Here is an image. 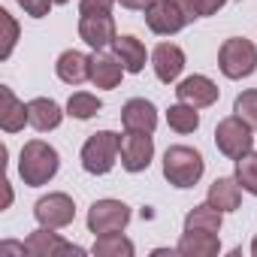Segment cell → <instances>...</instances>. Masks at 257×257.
Wrapping results in <instances>:
<instances>
[{
    "instance_id": "f1b7e54d",
    "label": "cell",
    "mask_w": 257,
    "mask_h": 257,
    "mask_svg": "<svg viewBox=\"0 0 257 257\" xmlns=\"http://www.w3.org/2000/svg\"><path fill=\"white\" fill-rule=\"evenodd\" d=\"M52 4H55V0H19V7H22L28 16H34V19H43V16H49Z\"/></svg>"
},
{
    "instance_id": "ac0fdd59",
    "label": "cell",
    "mask_w": 257,
    "mask_h": 257,
    "mask_svg": "<svg viewBox=\"0 0 257 257\" xmlns=\"http://www.w3.org/2000/svg\"><path fill=\"white\" fill-rule=\"evenodd\" d=\"M55 73H58V79L67 82V85H82L85 79H91V58L82 55V52H76V49H70V52H64V55L58 58Z\"/></svg>"
},
{
    "instance_id": "3957f363",
    "label": "cell",
    "mask_w": 257,
    "mask_h": 257,
    "mask_svg": "<svg viewBox=\"0 0 257 257\" xmlns=\"http://www.w3.org/2000/svg\"><path fill=\"white\" fill-rule=\"evenodd\" d=\"M118 155H121V137L112 131H100L82 146V167L91 176H106L115 167Z\"/></svg>"
},
{
    "instance_id": "2e32d148",
    "label": "cell",
    "mask_w": 257,
    "mask_h": 257,
    "mask_svg": "<svg viewBox=\"0 0 257 257\" xmlns=\"http://www.w3.org/2000/svg\"><path fill=\"white\" fill-rule=\"evenodd\" d=\"M127 70H124V64H121V58L118 55H103V52H97L94 58H91V82L97 85V88H118V82H121V76H124Z\"/></svg>"
},
{
    "instance_id": "7a4b0ae2",
    "label": "cell",
    "mask_w": 257,
    "mask_h": 257,
    "mask_svg": "<svg viewBox=\"0 0 257 257\" xmlns=\"http://www.w3.org/2000/svg\"><path fill=\"white\" fill-rule=\"evenodd\" d=\"M203 155L188 146H173L164 155V179L176 188H194L203 179Z\"/></svg>"
},
{
    "instance_id": "5b68a950",
    "label": "cell",
    "mask_w": 257,
    "mask_h": 257,
    "mask_svg": "<svg viewBox=\"0 0 257 257\" xmlns=\"http://www.w3.org/2000/svg\"><path fill=\"white\" fill-rule=\"evenodd\" d=\"M251 131H254V127L248 121H242L239 115H230V118L218 121V127H215V146H218V152L224 158H230V161H239L254 146V134Z\"/></svg>"
},
{
    "instance_id": "1f68e13d",
    "label": "cell",
    "mask_w": 257,
    "mask_h": 257,
    "mask_svg": "<svg viewBox=\"0 0 257 257\" xmlns=\"http://www.w3.org/2000/svg\"><path fill=\"white\" fill-rule=\"evenodd\" d=\"M176 4H179V10L185 13V19H188V22L200 19V13H197V0H176Z\"/></svg>"
},
{
    "instance_id": "484cf974",
    "label": "cell",
    "mask_w": 257,
    "mask_h": 257,
    "mask_svg": "<svg viewBox=\"0 0 257 257\" xmlns=\"http://www.w3.org/2000/svg\"><path fill=\"white\" fill-rule=\"evenodd\" d=\"M236 182L242 185V191L257 197V152H248L236 161Z\"/></svg>"
},
{
    "instance_id": "9a60e30c",
    "label": "cell",
    "mask_w": 257,
    "mask_h": 257,
    "mask_svg": "<svg viewBox=\"0 0 257 257\" xmlns=\"http://www.w3.org/2000/svg\"><path fill=\"white\" fill-rule=\"evenodd\" d=\"M28 121V106L13 94V88H0V127H4L7 134H19Z\"/></svg>"
},
{
    "instance_id": "ffe728a7",
    "label": "cell",
    "mask_w": 257,
    "mask_h": 257,
    "mask_svg": "<svg viewBox=\"0 0 257 257\" xmlns=\"http://www.w3.org/2000/svg\"><path fill=\"white\" fill-rule=\"evenodd\" d=\"M206 203H212L221 212H236L239 203H242V185L236 179H215L212 188H209V200Z\"/></svg>"
},
{
    "instance_id": "ba28073f",
    "label": "cell",
    "mask_w": 257,
    "mask_h": 257,
    "mask_svg": "<svg viewBox=\"0 0 257 257\" xmlns=\"http://www.w3.org/2000/svg\"><path fill=\"white\" fill-rule=\"evenodd\" d=\"M34 215H37V221H40L43 227L58 230V227L73 224V218H76V203H73L67 194H49V197L37 200Z\"/></svg>"
},
{
    "instance_id": "d6986e66",
    "label": "cell",
    "mask_w": 257,
    "mask_h": 257,
    "mask_svg": "<svg viewBox=\"0 0 257 257\" xmlns=\"http://www.w3.org/2000/svg\"><path fill=\"white\" fill-rule=\"evenodd\" d=\"M61 118H64V112H61V106L52 97H37V100L28 103V121H31L34 131H40V134L55 131V127L61 124Z\"/></svg>"
},
{
    "instance_id": "7402d4cb",
    "label": "cell",
    "mask_w": 257,
    "mask_h": 257,
    "mask_svg": "<svg viewBox=\"0 0 257 257\" xmlns=\"http://www.w3.org/2000/svg\"><path fill=\"white\" fill-rule=\"evenodd\" d=\"M224 212L215 209L212 203H203V206H194L188 215H185V230H203V233H218L221 230V218Z\"/></svg>"
},
{
    "instance_id": "5bb4252c",
    "label": "cell",
    "mask_w": 257,
    "mask_h": 257,
    "mask_svg": "<svg viewBox=\"0 0 257 257\" xmlns=\"http://www.w3.org/2000/svg\"><path fill=\"white\" fill-rule=\"evenodd\" d=\"M152 67H155V76H158L164 85H170V82H176L179 73L185 70V52H182L179 46H173V43H161V46L152 52Z\"/></svg>"
},
{
    "instance_id": "e575fe53",
    "label": "cell",
    "mask_w": 257,
    "mask_h": 257,
    "mask_svg": "<svg viewBox=\"0 0 257 257\" xmlns=\"http://www.w3.org/2000/svg\"><path fill=\"white\" fill-rule=\"evenodd\" d=\"M55 4H67V0H55Z\"/></svg>"
},
{
    "instance_id": "f546056e",
    "label": "cell",
    "mask_w": 257,
    "mask_h": 257,
    "mask_svg": "<svg viewBox=\"0 0 257 257\" xmlns=\"http://www.w3.org/2000/svg\"><path fill=\"white\" fill-rule=\"evenodd\" d=\"M112 10V0H79V13L82 16H103Z\"/></svg>"
},
{
    "instance_id": "4fadbf2b",
    "label": "cell",
    "mask_w": 257,
    "mask_h": 257,
    "mask_svg": "<svg viewBox=\"0 0 257 257\" xmlns=\"http://www.w3.org/2000/svg\"><path fill=\"white\" fill-rule=\"evenodd\" d=\"M121 124L127 127V131L152 134L155 127H158V109L146 97H134V100H127L124 109H121Z\"/></svg>"
},
{
    "instance_id": "836d02e7",
    "label": "cell",
    "mask_w": 257,
    "mask_h": 257,
    "mask_svg": "<svg viewBox=\"0 0 257 257\" xmlns=\"http://www.w3.org/2000/svg\"><path fill=\"white\" fill-rule=\"evenodd\" d=\"M251 254H254V257H257V239H254V242H251Z\"/></svg>"
},
{
    "instance_id": "4316f807",
    "label": "cell",
    "mask_w": 257,
    "mask_h": 257,
    "mask_svg": "<svg viewBox=\"0 0 257 257\" xmlns=\"http://www.w3.org/2000/svg\"><path fill=\"white\" fill-rule=\"evenodd\" d=\"M233 112H236L242 121H248L254 131H257V88L242 91V94L236 97V103H233Z\"/></svg>"
},
{
    "instance_id": "30bf717a",
    "label": "cell",
    "mask_w": 257,
    "mask_h": 257,
    "mask_svg": "<svg viewBox=\"0 0 257 257\" xmlns=\"http://www.w3.org/2000/svg\"><path fill=\"white\" fill-rule=\"evenodd\" d=\"M25 251L34 257H55V254H85V248L64 242L58 233H52V227H40L25 239Z\"/></svg>"
},
{
    "instance_id": "cb8c5ba5",
    "label": "cell",
    "mask_w": 257,
    "mask_h": 257,
    "mask_svg": "<svg viewBox=\"0 0 257 257\" xmlns=\"http://www.w3.org/2000/svg\"><path fill=\"white\" fill-rule=\"evenodd\" d=\"M167 124L173 127L176 134H194L197 127H200V115H197V109L194 106H188V103H176V106H170V112H167Z\"/></svg>"
},
{
    "instance_id": "e0dca14e",
    "label": "cell",
    "mask_w": 257,
    "mask_h": 257,
    "mask_svg": "<svg viewBox=\"0 0 257 257\" xmlns=\"http://www.w3.org/2000/svg\"><path fill=\"white\" fill-rule=\"evenodd\" d=\"M221 248L218 242V233H203V230H185L179 245H176V254L182 257H215Z\"/></svg>"
},
{
    "instance_id": "d4e9b609",
    "label": "cell",
    "mask_w": 257,
    "mask_h": 257,
    "mask_svg": "<svg viewBox=\"0 0 257 257\" xmlns=\"http://www.w3.org/2000/svg\"><path fill=\"white\" fill-rule=\"evenodd\" d=\"M100 109H103V103H100L94 94H88V91H76V94L67 100V115H73V118H79V121L94 118Z\"/></svg>"
},
{
    "instance_id": "44dd1931",
    "label": "cell",
    "mask_w": 257,
    "mask_h": 257,
    "mask_svg": "<svg viewBox=\"0 0 257 257\" xmlns=\"http://www.w3.org/2000/svg\"><path fill=\"white\" fill-rule=\"evenodd\" d=\"M112 46H115V55L121 58L127 73H143V67H146V46L137 37H118Z\"/></svg>"
},
{
    "instance_id": "7c38bea8",
    "label": "cell",
    "mask_w": 257,
    "mask_h": 257,
    "mask_svg": "<svg viewBox=\"0 0 257 257\" xmlns=\"http://www.w3.org/2000/svg\"><path fill=\"white\" fill-rule=\"evenodd\" d=\"M79 37L91 46V49H106V46H112L115 40H118V34H115V22H112V16L109 13H103V16H82L79 19Z\"/></svg>"
},
{
    "instance_id": "603a6c76",
    "label": "cell",
    "mask_w": 257,
    "mask_h": 257,
    "mask_svg": "<svg viewBox=\"0 0 257 257\" xmlns=\"http://www.w3.org/2000/svg\"><path fill=\"white\" fill-rule=\"evenodd\" d=\"M91 251L97 257H134V242L124 239L121 233H103V236H97Z\"/></svg>"
},
{
    "instance_id": "83f0119b",
    "label": "cell",
    "mask_w": 257,
    "mask_h": 257,
    "mask_svg": "<svg viewBox=\"0 0 257 257\" xmlns=\"http://www.w3.org/2000/svg\"><path fill=\"white\" fill-rule=\"evenodd\" d=\"M0 22H4V28H7V37H4V49H0V58H10L13 55V49H16V40H19V25H16V19L7 13V10H0Z\"/></svg>"
},
{
    "instance_id": "277c9868",
    "label": "cell",
    "mask_w": 257,
    "mask_h": 257,
    "mask_svg": "<svg viewBox=\"0 0 257 257\" xmlns=\"http://www.w3.org/2000/svg\"><path fill=\"white\" fill-rule=\"evenodd\" d=\"M218 67L227 79H245L257 70V46L245 37H230L224 40L218 52Z\"/></svg>"
},
{
    "instance_id": "52a82bcc",
    "label": "cell",
    "mask_w": 257,
    "mask_h": 257,
    "mask_svg": "<svg viewBox=\"0 0 257 257\" xmlns=\"http://www.w3.org/2000/svg\"><path fill=\"white\" fill-rule=\"evenodd\" d=\"M152 158H155V140H152V134L127 131L121 137V167L127 173H143V170H149Z\"/></svg>"
},
{
    "instance_id": "4dcf8cb0",
    "label": "cell",
    "mask_w": 257,
    "mask_h": 257,
    "mask_svg": "<svg viewBox=\"0 0 257 257\" xmlns=\"http://www.w3.org/2000/svg\"><path fill=\"white\" fill-rule=\"evenodd\" d=\"M224 4H227V0H197V13H200V19L203 16H215Z\"/></svg>"
},
{
    "instance_id": "9c48e42d",
    "label": "cell",
    "mask_w": 257,
    "mask_h": 257,
    "mask_svg": "<svg viewBox=\"0 0 257 257\" xmlns=\"http://www.w3.org/2000/svg\"><path fill=\"white\" fill-rule=\"evenodd\" d=\"M146 25L161 34V37H170V34H179L185 25H191L185 19V13L179 10L176 0H155V4L146 10Z\"/></svg>"
},
{
    "instance_id": "d6a6232c",
    "label": "cell",
    "mask_w": 257,
    "mask_h": 257,
    "mask_svg": "<svg viewBox=\"0 0 257 257\" xmlns=\"http://www.w3.org/2000/svg\"><path fill=\"white\" fill-rule=\"evenodd\" d=\"M118 4H121L124 10H140V13H146V10L155 4V0H118Z\"/></svg>"
},
{
    "instance_id": "8fae6325",
    "label": "cell",
    "mask_w": 257,
    "mask_h": 257,
    "mask_svg": "<svg viewBox=\"0 0 257 257\" xmlns=\"http://www.w3.org/2000/svg\"><path fill=\"white\" fill-rule=\"evenodd\" d=\"M218 85L209 79V76H188V79H182L179 82V88H176V97L182 100V103H188V106H194V109H206V106H212L215 100H218Z\"/></svg>"
},
{
    "instance_id": "8992f818",
    "label": "cell",
    "mask_w": 257,
    "mask_h": 257,
    "mask_svg": "<svg viewBox=\"0 0 257 257\" xmlns=\"http://www.w3.org/2000/svg\"><path fill=\"white\" fill-rule=\"evenodd\" d=\"M127 224H131V209H127L121 200H97L88 209V230L94 236L121 233Z\"/></svg>"
},
{
    "instance_id": "6da1fadb",
    "label": "cell",
    "mask_w": 257,
    "mask_h": 257,
    "mask_svg": "<svg viewBox=\"0 0 257 257\" xmlns=\"http://www.w3.org/2000/svg\"><path fill=\"white\" fill-rule=\"evenodd\" d=\"M58 167H61V158H58V152L49 143H43V140L25 143L22 158H19V176L25 179V185L40 188V185L52 182Z\"/></svg>"
}]
</instances>
